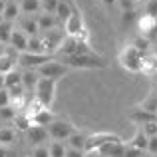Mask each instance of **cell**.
I'll return each instance as SVG.
<instances>
[{
	"label": "cell",
	"mask_w": 157,
	"mask_h": 157,
	"mask_svg": "<svg viewBox=\"0 0 157 157\" xmlns=\"http://www.w3.org/2000/svg\"><path fill=\"white\" fill-rule=\"evenodd\" d=\"M26 52H32V54H46L44 52V44H42V38L38 36H30L28 38V50Z\"/></svg>",
	"instance_id": "f546056e"
},
{
	"label": "cell",
	"mask_w": 157,
	"mask_h": 157,
	"mask_svg": "<svg viewBox=\"0 0 157 157\" xmlns=\"http://www.w3.org/2000/svg\"><path fill=\"white\" fill-rule=\"evenodd\" d=\"M40 38H42V44H44V52L46 54H56L60 50L62 42L66 38V32H64V26H58L54 30H48V32H40Z\"/></svg>",
	"instance_id": "8992f818"
},
{
	"label": "cell",
	"mask_w": 157,
	"mask_h": 157,
	"mask_svg": "<svg viewBox=\"0 0 157 157\" xmlns=\"http://www.w3.org/2000/svg\"><path fill=\"white\" fill-rule=\"evenodd\" d=\"M52 54H32V52H22L18 54V62H16V66H20V68L24 70H38L42 64H46V62L52 60Z\"/></svg>",
	"instance_id": "30bf717a"
},
{
	"label": "cell",
	"mask_w": 157,
	"mask_h": 157,
	"mask_svg": "<svg viewBox=\"0 0 157 157\" xmlns=\"http://www.w3.org/2000/svg\"><path fill=\"white\" fill-rule=\"evenodd\" d=\"M6 105H12V98L8 94V90L2 88L0 90V107H6Z\"/></svg>",
	"instance_id": "ab89813d"
},
{
	"label": "cell",
	"mask_w": 157,
	"mask_h": 157,
	"mask_svg": "<svg viewBox=\"0 0 157 157\" xmlns=\"http://www.w3.org/2000/svg\"><path fill=\"white\" fill-rule=\"evenodd\" d=\"M6 48H8V44L0 42V56H4V54H6Z\"/></svg>",
	"instance_id": "f6af8a7d"
},
{
	"label": "cell",
	"mask_w": 157,
	"mask_h": 157,
	"mask_svg": "<svg viewBox=\"0 0 157 157\" xmlns=\"http://www.w3.org/2000/svg\"><path fill=\"white\" fill-rule=\"evenodd\" d=\"M8 46L10 48H14L18 54H22V52H26L28 50V36L24 34L20 28H16L14 26V30H12V36H10V42H8Z\"/></svg>",
	"instance_id": "4fadbf2b"
},
{
	"label": "cell",
	"mask_w": 157,
	"mask_h": 157,
	"mask_svg": "<svg viewBox=\"0 0 157 157\" xmlns=\"http://www.w3.org/2000/svg\"><path fill=\"white\" fill-rule=\"evenodd\" d=\"M135 107H139V109H145V111H149V113H157V94H155V92H149Z\"/></svg>",
	"instance_id": "d4e9b609"
},
{
	"label": "cell",
	"mask_w": 157,
	"mask_h": 157,
	"mask_svg": "<svg viewBox=\"0 0 157 157\" xmlns=\"http://www.w3.org/2000/svg\"><path fill=\"white\" fill-rule=\"evenodd\" d=\"M145 14L151 18H157V0H147L145 4Z\"/></svg>",
	"instance_id": "f35d334b"
},
{
	"label": "cell",
	"mask_w": 157,
	"mask_h": 157,
	"mask_svg": "<svg viewBox=\"0 0 157 157\" xmlns=\"http://www.w3.org/2000/svg\"><path fill=\"white\" fill-rule=\"evenodd\" d=\"M66 157H86V151H80V149H66Z\"/></svg>",
	"instance_id": "ee69618b"
},
{
	"label": "cell",
	"mask_w": 157,
	"mask_h": 157,
	"mask_svg": "<svg viewBox=\"0 0 157 157\" xmlns=\"http://www.w3.org/2000/svg\"><path fill=\"white\" fill-rule=\"evenodd\" d=\"M36 72H38L40 78H50V80H58V82H60L62 78L70 72V68L66 64H62L60 60H54V58H52L50 62H46V64L40 66Z\"/></svg>",
	"instance_id": "9c48e42d"
},
{
	"label": "cell",
	"mask_w": 157,
	"mask_h": 157,
	"mask_svg": "<svg viewBox=\"0 0 157 157\" xmlns=\"http://www.w3.org/2000/svg\"><path fill=\"white\" fill-rule=\"evenodd\" d=\"M131 46H133V48H137V50L139 52H141V54H145L147 50H149V46H151V42H149V40H147V38H143V36H135V38L133 40H131Z\"/></svg>",
	"instance_id": "d6a6232c"
},
{
	"label": "cell",
	"mask_w": 157,
	"mask_h": 157,
	"mask_svg": "<svg viewBox=\"0 0 157 157\" xmlns=\"http://www.w3.org/2000/svg\"><path fill=\"white\" fill-rule=\"evenodd\" d=\"M123 153H125V143L123 141H111L98 149V155L101 157H123Z\"/></svg>",
	"instance_id": "5bb4252c"
},
{
	"label": "cell",
	"mask_w": 157,
	"mask_h": 157,
	"mask_svg": "<svg viewBox=\"0 0 157 157\" xmlns=\"http://www.w3.org/2000/svg\"><path fill=\"white\" fill-rule=\"evenodd\" d=\"M16 113H18V109L12 105H6V107H0V121H14Z\"/></svg>",
	"instance_id": "836d02e7"
},
{
	"label": "cell",
	"mask_w": 157,
	"mask_h": 157,
	"mask_svg": "<svg viewBox=\"0 0 157 157\" xmlns=\"http://www.w3.org/2000/svg\"><path fill=\"white\" fill-rule=\"evenodd\" d=\"M16 141V129L10 125H2L0 127V145L6 147V145H12Z\"/></svg>",
	"instance_id": "4316f807"
},
{
	"label": "cell",
	"mask_w": 157,
	"mask_h": 157,
	"mask_svg": "<svg viewBox=\"0 0 157 157\" xmlns=\"http://www.w3.org/2000/svg\"><path fill=\"white\" fill-rule=\"evenodd\" d=\"M153 92H155V94H157V84H155V90H153Z\"/></svg>",
	"instance_id": "816d5d0a"
},
{
	"label": "cell",
	"mask_w": 157,
	"mask_h": 157,
	"mask_svg": "<svg viewBox=\"0 0 157 157\" xmlns=\"http://www.w3.org/2000/svg\"><path fill=\"white\" fill-rule=\"evenodd\" d=\"M86 139H88V135H86L84 131H78V129H76L68 139H66V147H70V149L86 151Z\"/></svg>",
	"instance_id": "d6986e66"
},
{
	"label": "cell",
	"mask_w": 157,
	"mask_h": 157,
	"mask_svg": "<svg viewBox=\"0 0 157 157\" xmlns=\"http://www.w3.org/2000/svg\"><path fill=\"white\" fill-rule=\"evenodd\" d=\"M64 32L66 36H74V38H80L88 42V30H86V24H84V16H82L80 8L72 4V12H70L68 20L64 22Z\"/></svg>",
	"instance_id": "3957f363"
},
{
	"label": "cell",
	"mask_w": 157,
	"mask_h": 157,
	"mask_svg": "<svg viewBox=\"0 0 157 157\" xmlns=\"http://www.w3.org/2000/svg\"><path fill=\"white\" fill-rule=\"evenodd\" d=\"M141 153H145V151H139V149H135V147L125 143V153H123V157H139Z\"/></svg>",
	"instance_id": "b9f144b4"
},
{
	"label": "cell",
	"mask_w": 157,
	"mask_h": 157,
	"mask_svg": "<svg viewBox=\"0 0 157 157\" xmlns=\"http://www.w3.org/2000/svg\"><path fill=\"white\" fill-rule=\"evenodd\" d=\"M4 8H6V0H0V16H2Z\"/></svg>",
	"instance_id": "c3c4849f"
},
{
	"label": "cell",
	"mask_w": 157,
	"mask_h": 157,
	"mask_svg": "<svg viewBox=\"0 0 157 157\" xmlns=\"http://www.w3.org/2000/svg\"><path fill=\"white\" fill-rule=\"evenodd\" d=\"M66 141H52L48 143V151H50V157H66Z\"/></svg>",
	"instance_id": "4dcf8cb0"
},
{
	"label": "cell",
	"mask_w": 157,
	"mask_h": 157,
	"mask_svg": "<svg viewBox=\"0 0 157 157\" xmlns=\"http://www.w3.org/2000/svg\"><path fill=\"white\" fill-rule=\"evenodd\" d=\"M46 129H48V135H50L54 141H66L76 131V127H74V123L70 119H58L56 117Z\"/></svg>",
	"instance_id": "ba28073f"
},
{
	"label": "cell",
	"mask_w": 157,
	"mask_h": 157,
	"mask_svg": "<svg viewBox=\"0 0 157 157\" xmlns=\"http://www.w3.org/2000/svg\"><path fill=\"white\" fill-rule=\"evenodd\" d=\"M127 119L129 121H133L135 125H143V123H149V121H155L157 115L155 113H149V111L145 109H139V107H133V109L129 111V115H127Z\"/></svg>",
	"instance_id": "e0dca14e"
},
{
	"label": "cell",
	"mask_w": 157,
	"mask_h": 157,
	"mask_svg": "<svg viewBox=\"0 0 157 157\" xmlns=\"http://www.w3.org/2000/svg\"><path fill=\"white\" fill-rule=\"evenodd\" d=\"M139 74H145V76H149V78H155L157 76V56H155V54L143 56L141 72H139Z\"/></svg>",
	"instance_id": "44dd1931"
},
{
	"label": "cell",
	"mask_w": 157,
	"mask_h": 157,
	"mask_svg": "<svg viewBox=\"0 0 157 157\" xmlns=\"http://www.w3.org/2000/svg\"><path fill=\"white\" fill-rule=\"evenodd\" d=\"M101 2H104L105 6H113V4H117V0H101Z\"/></svg>",
	"instance_id": "bcb514c9"
},
{
	"label": "cell",
	"mask_w": 157,
	"mask_h": 157,
	"mask_svg": "<svg viewBox=\"0 0 157 157\" xmlns=\"http://www.w3.org/2000/svg\"><path fill=\"white\" fill-rule=\"evenodd\" d=\"M147 153H149V155H157V135H155V137H149V143H147Z\"/></svg>",
	"instance_id": "7bdbcfd3"
},
{
	"label": "cell",
	"mask_w": 157,
	"mask_h": 157,
	"mask_svg": "<svg viewBox=\"0 0 157 157\" xmlns=\"http://www.w3.org/2000/svg\"><path fill=\"white\" fill-rule=\"evenodd\" d=\"M139 157H151V155H149V153H141Z\"/></svg>",
	"instance_id": "f907efd6"
},
{
	"label": "cell",
	"mask_w": 157,
	"mask_h": 157,
	"mask_svg": "<svg viewBox=\"0 0 157 157\" xmlns=\"http://www.w3.org/2000/svg\"><path fill=\"white\" fill-rule=\"evenodd\" d=\"M111 141H123L117 133H111V131H100V133H92L88 135L86 139V155L88 153H98L101 145L105 143H111Z\"/></svg>",
	"instance_id": "52a82bcc"
},
{
	"label": "cell",
	"mask_w": 157,
	"mask_h": 157,
	"mask_svg": "<svg viewBox=\"0 0 157 157\" xmlns=\"http://www.w3.org/2000/svg\"><path fill=\"white\" fill-rule=\"evenodd\" d=\"M30 157H50V151H48V145H36L32 147Z\"/></svg>",
	"instance_id": "8d00e7d4"
},
{
	"label": "cell",
	"mask_w": 157,
	"mask_h": 157,
	"mask_svg": "<svg viewBox=\"0 0 157 157\" xmlns=\"http://www.w3.org/2000/svg\"><path fill=\"white\" fill-rule=\"evenodd\" d=\"M143 56H145V54H141L137 48H133L131 44H125V46L119 50L117 60H119V66H121L123 70H127V72H131V74H139L141 72Z\"/></svg>",
	"instance_id": "7a4b0ae2"
},
{
	"label": "cell",
	"mask_w": 157,
	"mask_h": 157,
	"mask_svg": "<svg viewBox=\"0 0 157 157\" xmlns=\"http://www.w3.org/2000/svg\"><path fill=\"white\" fill-rule=\"evenodd\" d=\"M26 135H28V141L32 143V145H46V141H48V129L46 127H42V125H30V129L26 131Z\"/></svg>",
	"instance_id": "7c38bea8"
},
{
	"label": "cell",
	"mask_w": 157,
	"mask_h": 157,
	"mask_svg": "<svg viewBox=\"0 0 157 157\" xmlns=\"http://www.w3.org/2000/svg\"><path fill=\"white\" fill-rule=\"evenodd\" d=\"M20 6L16 2H6V8H4L2 12V20H6V22H16V20L20 18Z\"/></svg>",
	"instance_id": "484cf974"
},
{
	"label": "cell",
	"mask_w": 157,
	"mask_h": 157,
	"mask_svg": "<svg viewBox=\"0 0 157 157\" xmlns=\"http://www.w3.org/2000/svg\"><path fill=\"white\" fill-rule=\"evenodd\" d=\"M22 84V72L18 70H12V72L4 74V88H14V86H20Z\"/></svg>",
	"instance_id": "f1b7e54d"
},
{
	"label": "cell",
	"mask_w": 157,
	"mask_h": 157,
	"mask_svg": "<svg viewBox=\"0 0 157 157\" xmlns=\"http://www.w3.org/2000/svg\"><path fill=\"white\" fill-rule=\"evenodd\" d=\"M36 22H38V28L40 32H48V30H54V28H58V18L54 14H48V12H40L38 16H36Z\"/></svg>",
	"instance_id": "ac0fdd59"
},
{
	"label": "cell",
	"mask_w": 157,
	"mask_h": 157,
	"mask_svg": "<svg viewBox=\"0 0 157 157\" xmlns=\"http://www.w3.org/2000/svg\"><path fill=\"white\" fill-rule=\"evenodd\" d=\"M40 82V76L36 70H24L22 72V86L26 92H32V90H36V86H38Z\"/></svg>",
	"instance_id": "7402d4cb"
},
{
	"label": "cell",
	"mask_w": 157,
	"mask_h": 157,
	"mask_svg": "<svg viewBox=\"0 0 157 157\" xmlns=\"http://www.w3.org/2000/svg\"><path fill=\"white\" fill-rule=\"evenodd\" d=\"M2 88H4V76L0 74V90H2Z\"/></svg>",
	"instance_id": "681fc988"
},
{
	"label": "cell",
	"mask_w": 157,
	"mask_h": 157,
	"mask_svg": "<svg viewBox=\"0 0 157 157\" xmlns=\"http://www.w3.org/2000/svg\"><path fill=\"white\" fill-rule=\"evenodd\" d=\"M56 88H58V80H50V78H40L38 86L34 90V100L38 101L42 107H48L54 104L56 100Z\"/></svg>",
	"instance_id": "277c9868"
},
{
	"label": "cell",
	"mask_w": 157,
	"mask_h": 157,
	"mask_svg": "<svg viewBox=\"0 0 157 157\" xmlns=\"http://www.w3.org/2000/svg\"><path fill=\"white\" fill-rule=\"evenodd\" d=\"M0 157H8V151H6V147H2V145H0Z\"/></svg>",
	"instance_id": "7dc6e473"
},
{
	"label": "cell",
	"mask_w": 157,
	"mask_h": 157,
	"mask_svg": "<svg viewBox=\"0 0 157 157\" xmlns=\"http://www.w3.org/2000/svg\"><path fill=\"white\" fill-rule=\"evenodd\" d=\"M139 129H141L147 137H155V135H157V119H155V121H149V123L139 125Z\"/></svg>",
	"instance_id": "e575fe53"
},
{
	"label": "cell",
	"mask_w": 157,
	"mask_h": 157,
	"mask_svg": "<svg viewBox=\"0 0 157 157\" xmlns=\"http://www.w3.org/2000/svg\"><path fill=\"white\" fill-rule=\"evenodd\" d=\"M42 2V12H48V14H54L56 12V6L60 0H40Z\"/></svg>",
	"instance_id": "d590c367"
},
{
	"label": "cell",
	"mask_w": 157,
	"mask_h": 157,
	"mask_svg": "<svg viewBox=\"0 0 157 157\" xmlns=\"http://www.w3.org/2000/svg\"><path fill=\"white\" fill-rule=\"evenodd\" d=\"M62 64H66L70 70L80 68V70H100L105 68L107 62L98 54H80V56H64L60 58Z\"/></svg>",
	"instance_id": "6da1fadb"
},
{
	"label": "cell",
	"mask_w": 157,
	"mask_h": 157,
	"mask_svg": "<svg viewBox=\"0 0 157 157\" xmlns=\"http://www.w3.org/2000/svg\"><path fill=\"white\" fill-rule=\"evenodd\" d=\"M56 54L60 58H64V56H80V54H96V52L92 50L90 42H86V40L74 38V36H66L62 46H60V50Z\"/></svg>",
	"instance_id": "5b68a950"
},
{
	"label": "cell",
	"mask_w": 157,
	"mask_h": 157,
	"mask_svg": "<svg viewBox=\"0 0 157 157\" xmlns=\"http://www.w3.org/2000/svg\"><path fill=\"white\" fill-rule=\"evenodd\" d=\"M72 4H74V2H70V0H60V2H58V6H56L54 16L58 18V22H60L62 26H64V22L68 20L70 12H72Z\"/></svg>",
	"instance_id": "cb8c5ba5"
},
{
	"label": "cell",
	"mask_w": 157,
	"mask_h": 157,
	"mask_svg": "<svg viewBox=\"0 0 157 157\" xmlns=\"http://www.w3.org/2000/svg\"><path fill=\"white\" fill-rule=\"evenodd\" d=\"M18 6H20V12L26 14V16L40 14V12H42V2H40V0H20Z\"/></svg>",
	"instance_id": "603a6c76"
},
{
	"label": "cell",
	"mask_w": 157,
	"mask_h": 157,
	"mask_svg": "<svg viewBox=\"0 0 157 157\" xmlns=\"http://www.w3.org/2000/svg\"><path fill=\"white\" fill-rule=\"evenodd\" d=\"M12 30H14V22H6V20H2V22H0V42H4V44L10 42Z\"/></svg>",
	"instance_id": "1f68e13d"
},
{
	"label": "cell",
	"mask_w": 157,
	"mask_h": 157,
	"mask_svg": "<svg viewBox=\"0 0 157 157\" xmlns=\"http://www.w3.org/2000/svg\"><path fill=\"white\" fill-rule=\"evenodd\" d=\"M137 30H139V36L147 38L149 42H153L157 38V18H151V16L143 14L137 18Z\"/></svg>",
	"instance_id": "8fae6325"
},
{
	"label": "cell",
	"mask_w": 157,
	"mask_h": 157,
	"mask_svg": "<svg viewBox=\"0 0 157 157\" xmlns=\"http://www.w3.org/2000/svg\"><path fill=\"white\" fill-rule=\"evenodd\" d=\"M147 143H149V137H147V135L137 127V129H135V133L131 135V139L127 141V145H131V147H135V149L145 151V153H147Z\"/></svg>",
	"instance_id": "ffe728a7"
},
{
	"label": "cell",
	"mask_w": 157,
	"mask_h": 157,
	"mask_svg": "<svg viewBox=\"0 0 157 157\" xmlns=\"http://www.w3.org/2000/svg\"><path fill=\"white\" fill-rule=\"evenodd\" d=\"M117 2H119V6H121V12H125V10H135L139 0H117Z\"/></svg>",
	"instance_id": "60d3db41"
},
{
	"label": "cell",
	"mask_w": 157,
	"mask_h": 157,
	"mask_svg": "<svg viewBox=\"0 0 157 157\" xmlns=\"http://www.w3.org/2000/svg\"><path fill=\"white\" fill-rule=\"evenodd\" d=\"M14 123H16V129L18 131H28L30 125H32V119H30V115H28L26 111H18L16 117H14Z\"/></svg>",
	"instance_id": "83f0119b"
},
{
	"label": "cell",
	"mask_w": 157,
	"mask_h": 157,
	"mask_svg": "<svg viewBox=\"0 0 157 157\" xmlns=\"http://www.w3.org/2000/svg\"><path fill=\"white\" fill-rule=\"evenodd\" d=\"M16 22H18V28L28 36V38H30V36H38L40 34L38 22H36V18H32V16H26V14H24V16H20Z\"/></svg>",
	"instance_id": "9a60e30c"
},
{
	"label": "cell",
	"mask_w": 157,
	"mask_h": 157,
	"mask_svg": "<svg viewBox=\"0 0 157 157\" xmlns=\"http://www.w3.org/2000/svg\"><path fill=\"white\" fill-rule=\"evenodd\" d=\"M139 16H137V12L135 10H125V12H121V24H131V22H135Z\"/></svg>",
	"instance_id": "74e56055"
},
{
	"label": "cell",
	"mask_w": 157,
	"mask_h": 157,
	"mask_svg": "<svg viewBox=\"0 0 157 157\" xmlns=\"http://www.w3.org/2000/svg\"><path fill=\"white\" fill-rule=\"evenodd\" d=\"M30 119H32V125H42V127H48L50 123L56 119V115L52 113L48 107H40L38 111H34V113L30 115Z\"/></svg>",
	"instance_id": "2e32d148"
},
{
	"label": "cell",
	"mask_w": 157,
	"mask_h": 157,
	"mask_svg": "<svg viewBox=\"0 0 157 157\" xmlns=\"http://www.w3.org/2000/svg\"><path fill=\"white\" fill-rule=\"evenodd\" d=\"M151 157H157V155H151Z\"/></svg>",
	"instance_id": "f5cc1de1"
}]
</instances>
